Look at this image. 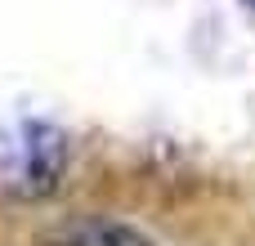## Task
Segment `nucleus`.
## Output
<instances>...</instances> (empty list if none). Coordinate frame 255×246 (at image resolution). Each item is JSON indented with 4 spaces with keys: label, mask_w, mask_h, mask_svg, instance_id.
<instances>
[{
    "label": "nucleus",
    "mask_w": 255,
    "mask_h": 246,
    "mask_svg": "<svg viewBox=\"0 0 255 246\" xmlns=\"http://www.w3.org/2000/svg\"><path fill=\"white\" fill-rule=\"evenodd\" d=\"M67 170V134L49 121H22L0 148V188L13 197H45Z\"/></svg>",
    "instance_id": "obj_1"
},
{
    "label": "nucleus",
    "mask_w": 255,
    "mask_h": 246,
    "mask_svg": "<svg viewBox=\"0 0 255 246\" xmlns=\"http://www.w3.org/2000/svg\"><path fill=\"white\" fill-rule=\"evenodd\" d=\"M63 246H152L143 233L126 229V224H112V220H85L76 229L63 233Z\"/></svg>",
    "instance_id": "obj_2"
},
{
    "label": "nucleus",
    "mask_w": 255,
    "mask_h": 246,
    "mask_svg": "<svg viewBox=\"0 0 255 246\" xmlns=\"http://www.w3.org/2000/svg\"><path fill=\"white\" fill-rule=\"evenodd\" d=\"M247 4H255V0H247Z\"/></svg>",
    "instance_id": "obj_3"
}]
</instances>
